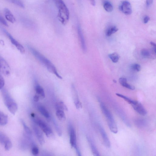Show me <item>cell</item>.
Returning a JSON list of instances; mask_svg holds the SVG:
<instances>
[{
	"label": "cell",
	"mask_w": 156,
	"mask_h": 156,
	"mask_svg": "<svg viewBox=\"0 0 156 156\" xmlns=\"http://www.w3.org/2000/svg\"><path fill=\"white\" fill-rule=\"evenodd\" d=\"M31 116L33 122L40 127L47 137L50 138L53 137V131L50 127L45 122L39 118L34 113H31Z\"/></svg>",
	"instance_id": "4"
},
{
	"label": "cell",
	"mask_w": 156,
	"mask_h": 156,
	"mask_svg": "<svg viewBox=\"0 0 156 156\" xmlns=\"http://www.w3.org/2000/svg\"><path fill=\"white\" fill-rule=\"evenodd\" d=\"M5 85V81L3 76L0 74V90H1Z\"/></svg>",
	"instance_id": "35"
},
{
	"label": "cell",
	"mask_w": 156,
	"mask_h": 156,
	"mask_svg": "<svg viewBox=\"0 0 156 156\" xmlns=\"http://www.w3.org/2000/svg\"><path fill=\"white\" fill-rule=\"evenodd\" d=\"M6 33L12 43L16 47L21 53L24 54L25 53V50L24 47L18 41L15 39L9 33L7 32Z\"/></svg>",
	"instance_id": "13"
},
{
	"label": "cell",
	"mask_w": 156,
	"mask_h": 156,
	"mask_svg": "<svg viewBox=\"0 0 156 156\" xmlns=\"http://www.w3.org/2000/svg\"><path fill=\"white\" fill-rule=\"evenodd\" d=\"M87 140L90 144L92 153L94 156H100V153L97 150L95 145L92 139L88 137H87Z\"/></svg>",
	"instance_id": "17"
},
{
	"label": "cell",
	"mask_w": 156,
	"mask_h": 156,
	"mask_svg": "<svg viewBox=\"0 0 156 156\" xmlns=\"http://www.w3.org/2000/svg\"><path fill=\"white\" fill-rule=\"evenodd\" d=\"M141 55L144 58H149L151 57V53L150 51L147 49H144L141 51Z\"/></svg>",
	"instance_id": "30"
},
{
	"label": "cell",
	"mask_w": 156,
	"mask_h": 156,
	"mask_svg": "<svg viewBox=\"0 0 156 156\" xmlns=\"http://www.w3.org/2000/svg\"><path fill=\"white\" fill-rule=\"evenodd\" d=\"M69 130L70 138V143L71 147L74 148L78 156L82 155L77 144V137L75 130L71 122L69 124Z\"/></svg>",
	"instance_id": "6"
},
{
	"label": "cell",
	"mask_w": 156,
	"mask_h": 156,
	"mask_svg": "<svg viewBox=\"0 0 156 156\" xmlns=\"http://www.w3.org/2000/svg\"><path fill=\"white\" fill-rule=\"evenodd\" d=\"M39 96L38 95H35L33 97V100L34 102H37L39 100Z\"/></svg>",
	"instance_id": "37"
},
{
	"label": "cell",
	"mask_w": 156,
	"mask_h": 156,
	"mask_svg": "<svg viewBox=\"0 0 156 156\" xmlns=\"http://www.w3.org/2000/svg\"><path fill=\"white\" fill-rule=\"evenodd\" d=\"M113 82H114L115 83H116L117 82L115 80H113Z\"/></svg>",
	"instance_id": "41"
},
{
	"label": "cell",
	"mask_w": 156,
	"mask_h": 156,
	"mask_svg": "<svg viewBox=\"0 0 156 156\" xmlns=\"http://www.w3.org/2000/svg\"><path fill=\"white\" fill-rule=\"evenodd\" d=\"M38 109L40 113L48 120L50 119V115L47 109L42 105H39Z\"/></svg>",
	"instance_id": "18"
},
{
	"label": "cell",
	"mask_w": 156,
	"mask_h": 156,
	"mask_svg": "<svg viewBox=\"0 0 156 156\" xmlns=\"http://www.w3.org/2000/svg\"><path fill=\"white\" fill-rule=\"evenodd\" d=\"M77 32L78 37L80 41L82 48L84 52H86L87 48L85 40L81 28L79 26L78 27Z\"/></svg>",
	"instance_id": "15"
},
{
	"label": "cell",
	"mask_w": 156,
	"mask_h": 156,
	"mask_svg": "<svg viewBox=\"0 0 156 156\" xmlns=\"http://www.w3.org/2000/svg\"><path fill=\"white\" fill-rule=\"evenodd\" d=\"M99 129L105 146L107 148H110L111 147V143L106 133L101 126H99Z\"/></svg>",
	"instance_id": "12"
},
{
	"label": "cell",
	"mask_w": 156,
	"mask_h": 156,
	"mask_svg": "<svg viewBox=\"0 0 156 156\" xmlns=\"http://www.w3.org/2000/svg\"><path fill=\"white\" fill-rule=\"evenodd\" d=\"M0 22L4 26H8V25L6 21L1 15H0Z\"/></svg>",
	"instance_id": "36"
},
{
	"label": "cell",
	"mask_w": 156,
	"mask_h": 156,
	"mask_svg": "<svg viewBox=\"0 0 156 156\" xmlns=\"http://www.w3.org/2000/svg\"><path fill=\"white\" fill-rule=\"evenodd\" d=\"M71 88L74 103L77 109H80L82 107V105L80 102L77 91L74 85H72Z\"/></svg>",
	"instance_id": "10"
},
{
	"label": "cell",
	"mask_w": 156,
	"mask_h": 156,
	"mask_svg": "<svg viewBox=\"0 0 156 156\" xmlns=\"http://www.w3.org/2000/svg\"><path fill=\"white\" fill-rule=\"evenodd\" d=\"M118 30V29L115 26L110 27L106 31V36H109L116 32Z\"/></svg>",
	"instance_id": "27"
},
{
	"label": "cell",
	"mask_w": 156,
	"mask_h": 156,
	"mask_svg": "<svg viewBox=\"0 0 156 156\" xmlns=\"http://www.w3.org/2000/svg\"><path fill=\"white\" fill-rule=\"evenodd\" d=\"M104 7L105 10L107 12H111L113 10V5L108 2H105L104 3Z\"/></svg>",
	"instance_id": "29"
},
{
	"label": "cell",
	"mask_w": 156,
	"mask_h": 156,
	"mask_svg": "<svg viewBox=\"0 0 156 156\" xmlns=\"http://www.w3.org/2000/svg\"><path fill=\"white\" fill-rule=\"evenodd\" d=\"M150 20V18L149 17L147 16L144 17V24H147L148 23Z\"/></svg>",
	"instance_id": "38"
},
{
	"label": "cell",
	"mask_w": 156,
	"mask_h": 156,
	"mask_svg": "<svg viewBox=\"0 0 156 156\" xmlns=\"http://www.w3.org/2000/svg\"><path fill=\"white\" fill-rule=\"evenodd\" d=\"M53 122L55 128L58 135L59 136H61L62 135V131L61 127L57 123V121L54 119H53Z\"/></svg>",
	"instance_id": "26"
},
{
	"label": "cell",
	"mask_w": 156,
	"mask_h": 156,
	"mask_svg": "<svg viewBox=\"0 0 156 156\" xmlns=\"http://www.w3.org/2000/svg\"><path fill=\"white\" fill-rule=\"evenodd\" d=\"M127 80H125L121 82L120 84L122 86L127 88L129 90H135L136 88L135 87L128 84L127 83Z\"/></svg>",
	"instance_id": "31"
},
{
	"label": "cell",
	"mask_w": 156,
	"mask_h": 156,
	"mask_svg": "<svg viewBox=\"0 0 156 156\" xmlns=\"http://www.w3.org/2000/svg\"><path fill=\"white\" fill-rule=\"evenodd\" d=\"M32 127L39 142L42 145L45 142L42 132L38 127L37 125L34 122L32 124Z\"/></svg>",
	"instance_id": "9"
},
{
	"label": "cell",
	"mask_w": 156,
	"mask_h": 156,
	"mask_svg": "<svg viewBox=\"0 0 156 156\" xmlns=\"http://www.w3.org/2000/svg\"><path fill=\"white\" fill-rule=\"evenodd\" d=\"M56 114L58 119L61 121H64L66 119V117L64 110L60 109H56Z\"/></svg>",
	"instance_id": "21"
},
{
	"label": "cell",
	"mask_w": 156,
	"mask_h": 156,
	"mask_svg": "<svg viewBox=\"0 0 156 156\" xmlns=\"http://www.w3.org/2000/svg\"><path fill=\"white\" fill-rule=\"evenodd\" d=\"M116 95L118 97L124 99L125 101L131 105L136 104L137 102V101H134L130 98L120 94L116 93Z\"/></svg>",
	"instance_id": "23"
},
{
	"label": "cell",
	"mask_w": 156,
	"mask_h": 156,
	"mask_svg": "<svg viewBox=\"0 0 156 156\" xmlns=\"http://www.w3.org/2000/svg\"><path fill=\"white\" fill-rule=\"evenodd\" d=\"M4 13L5 18L7 20L11 23H15L16 21L15 18L9 9L5 8L4 10Z\"/></svg>",
	"instance_id": "16"
},
{
	"label": "cell",
	"mask_w": 156,
	"mask_h": 156,
	"mask_svg": "<svg viewBox=\"0 0 156 156\" xmlns=\"http://www.w3.org/2000/svg\"><path fill=\"white\" fill-rule=\"evenodd\" d=\"M0 143L3 145L7 151L9 150L12 147V143L9 139L1 132H0Z\"/></svg>",
	"instance_id": "7"
},
{
	"label": "cell",
	"mask_w": 156,
	"mask_h": 156,
	"mask_svg": "<svg viewBox=\"0 0 156 156\" xmlns=\"http://www.w3.org/2000/svg\"><path fill=\"white\" fill-rule=\"evenodd\" d=\"M119 9L127 15H130L132 13L131 6L130 3L125 1L122 2V5L119 7Z\"/></svg>",
	"instance_id": "11"
},
{
	"label": "cell",
	"mask_w": 156,
	"mask_h": 156,
	"mask_svg": "<svg viewBox=\"0 0 156 156\" xmlns=\"http://www.w3.org/2000/svg\"><path fill=\"white\" fill-rule=\"evenodd\" d=\"M100 105L102 112L106 119L110 130L116 134L118 132V129L112 114L103 103H101Z\"/></svg>",
	"instance_id": "3"
},
{
	"label": "cell",
	"mask_w": 156,
	"mask_h": 156,
	"mask_svg": "<svg viewBox=\"0 0 156 156\" xmlns=\"http://www.w3.org/2000/svg\"><path fill=\"white\" fill-rule=\"evenodd\" d=\"M109 57L114 63L117 62L119 59V55L116 52H114L109 55Z\"/></svg>",
	"instance_id": "25"
},
{
	"label": "cell",
	"mask_w": 156,
	"mask_h": 156,
	"mask_svg": "<svg viewBox=\"0 0 156 156\" xmlns=\"http://www.w3.org/2000/svg\"><path fill=\"white\" fill-rule=\"evenodd\" d=\"M153 3V0H147L146 4L148 7H149Z\"/></svg>",
	"instance_id": "39"
},
{
	"label": "cell",
	"mask_w": 156,
	"mask_h": 156,
	"mask_svg": "<svg viewBox=\"0 0 156 156\" xmlns=\"http://www.w3.org/2000/svg\"><path fill=\"white\" fill-rule=\"evenodd\" d=\"M35 88L37 95L39 97L40 96L42 98L45 97V93H44L43 88L37 82H35Z\"/></svg>",
	"instance_id": "19"
},
{
	"label": "cell",
	"mask_w": 156,
	"mask_h": 156,
	"mask_svg": "<svg viewBox=\"0 0 156 156\" xmlns=\"http://www.w3.org/2000/svg\"><path fill=\"white\" fill-rule=\"evenodd\" d=\"M55 108H56V109H60L66 111L68 110L67 107L62 101H60L57 103L56 105H55Z\"/></svg>",
	"instance_id": "28"
},
{
	"label": "cell",
	"mask_w": 156,
	"mask_h": 156,
	"mask_svg": "<svg viewBox=\"0 0 156 156\" xmlns=\"http://www.w3.org/2000/svg\"><path fill=\"white\" fill-rule=\"evenodd\" d=\"M12 2L15 4L19 6L21 8H24V4L20 0H11Z\"/></svg>",
	"instance_id": "33"
},
{
	"label": "cell",
	"mask_w": 156,
	"mask_h": 156,
	"mask_svg": "<svg viewBox=\"0 0 156 156\" xmlns=\"http://www.w3.org/2000/svg\"><path fill=\"white\" fill-rule=\"evenodd\" d=\"M8 120V117L5 114L0 111V125L4 126L7 125Z\"/></svg>",
	"instance_id": "20"
},
{
	"label": "cell",
	"mask_w": 156,
	"mask_h": 156,
	"mask_svg": "<svg viewBox=\"0 0 156 156\" xmlns=\"http://www.w3.org/2000/svg\"><path fill=\"white\" fill-rule=\"evenodd\" d=\"M131 69L133 71L139 72L141 70V66L138 64H134L132 65Z\"/></svg>",
	"instance_id": "34"
},
{
	"label": "cell",
	"mask_w": 156,
	"mask_h": 156,
	"mask_svg": "<svg viewBox=\"0 0 156 156\" xmlns=\"http://www.w3.org/2000/svg\"><path fill=\"white\" fill-rule=\"evenodd\" d=\"M58 9V17L63 25H66L69 19V10L63 0H53Z\"/></svg>",
	"instance_id": "2"
},
{
	"label": "cell",
	"mask_w": 156,
	"mask_h": 156,
	"mask_svg": "<svg viewBox=\"0 0 156 156\" xmlns=\"http://www.w3.org/2000/svg\"><path fill=\"white\" fill-rule=\"evenodd\" d=\"M132 106L133 109L140 115L143 116L147 115V112L146 109L140 103L137 102L136 104Z\"/></svg>",
	"instance_id": "14"
},
{
	"label": "cell",
	"mask_w": 156,
	"mask_h": 156,
	"mask_svg": "<svg viewBox=\"0 0 156 156\" xmlns=\"http://www.w3.org/2000/svg\"><path fill=\"white\" fill-rule=\"evenodd\" d=\"M31 50L35 57L46 67L50 72L56 76L59 79H62V77L58 73L55 66L49 60L35 49L31 48Z\"/></svg>",
	"instance_id": "1"
},
{
	"label": "cell",
	"mask_w": 156,
	"mask_h": 156,
	"mask_svg": "<svg viewBox=\"0 0 156 156\" xmlns=\"http://www.w3.org/2000/svg\"><path fill=\"white\" fill-rule=\"evenodd\" d=\"M31 147V152L32 154L35 156L39 154V150L36 144Z\"/></svg>",
	"instance_id": "32"
},
{
	"label": "cell",
	"mask_w": 156,
	"mask_h": 156,
	"mask_svg": "<svg viewBox=\"0 0 156 156\" xmlns=\"http://www.w3.org/2000/svg\"><path fill=\"white\" fill-rule=\"evenodd\" d=\"M135 123L136 126L139 128H142L145 127L147 125V122L144 119H139L136 120Z\"/></svg>",
	"instance_id": "22"
},
{
	"label": "cell",
	"mask_w": 156,
	"mask_h": 156,
	"mask_svg": "<svg viewBox=\"0 0 156 156\" xmlns=\"http://www.w3.org/2000/svg\"><path fill=\"white\" fill-rule=\"evenodd\" d=\"M4 104L9 112L15 115L18 109L17 104L13 98L6 91L2 93Z\"/></svg>",
	"instance_id": "5"
},
{
	"label": "cell",
	"mask_w": 156,
	"mask_h": 156,
	"mask_svg": "<svg viewBox=\"0 0 156 156\" xmlns=\"http://www.w3.org/2000/svg\"><path fill=\"white\" fill-rule=\"evenodd\" d=\"M22 125H23L26 134L30 136H32V133L29 127L26 125L25 122L22 119L20 120Z\"/></svg>",
	"instance_id": "24"
},
{
	"label": "cell",
	"mask_w": 156,
	"mask_h": 156,
	"mask_svg": "<svg viewBox=\"0 0 156 156\" xmlns=\"http://www.w3.org/2000/svg\"><path fill=\"white\" fill-rule=\"evenodd\" d=\"M150 44H151V45L152 46H153V47H155L156 48V44L155 43H154V42H150Z\"/></svg>",
	"instance_id": "40"
},
{
	"label": "cell",
	"mask_w": 156,
	"mask_h": 156,
	"mask_svg": "<svg viewBox=\"0 0 156 156\" xmlns=\"http://www.w3.org/2000/svg\"><path fill=\"white\" fill-rule=\"evenodd\" d=\"M9 66L6 61L0 56V72L8 76L10 74Z\"/></svg>",
	"instance_id": "8"
}]
</instances>
